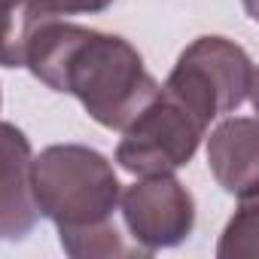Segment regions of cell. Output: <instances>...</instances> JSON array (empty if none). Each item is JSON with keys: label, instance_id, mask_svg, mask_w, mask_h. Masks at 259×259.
Listing matches in <instances>:
<instances>
[{"label": "cell", "instance_id": "cell-7", "mask_svg": "<svg viewBox=\"0 0 259 259\" xmlns=\"http://www.w3.org/2000/svg\"><path fill=\"white\" fill-rule=\"evenodd\" d=\"M256 119L232 116L220 122L207 138V165L217 183L244 198H256L259 189V162H256Z\"/></svg>", "mask_w": 259, "mask_h": 259}, {"label": "cell", "instance_id": "cell-4", "mask_svg": "<svg viewBox=\"0 0 259 259\" xmlns=\"http://www.w3.org/2000/svg\"><path fill=\"white\" fill-rule=\"evenodd\" d=\"M207 125H201L183 104L162 92L122 128V141L116 147V162L122 171L135 177L174 174L189 165Z\"/></svg>", "mask_w": 259, "mask_h": 259}, {"label": "cell", "instance_id": "cell-1", "mask_svg": "<svg viewBox=\"0 0 259 259\" xmlns=\"http://www.w3.org/2000/svg\"><path fill=\"white\" fill-rule=\"evenodd\" d=\"M25 67L52 92L73 95L98 125L116 132L159 95V82L128 40L61 19H43L34 28Z\"/></svg>", "mask_w": 259, "mask_h": 259}, {"label": "cell", "instance_id": "cell-5", "mask_svg": "<svg viewBox=\"0 0 259 259\" xmlns=\"http://www.w3.org/2000/svg\"><path fill=\"white\" fill-rule=\"evenodd\" d=\"M119 210L144 256L183 244L195 229V198L174 174L141 177L119 195Z\"/></svg>", "mask_w": 259, "mask_h": 259}, {"label": "cell", "instance_id": "cell-3", "mask_svg": "<svg viewBox=\"0 0 259 259\" xmlns=\"http://www.w3.org/2000/svg\"><path fill=\"white\" fill-rule=\"evenodd\" d=\"M253 85L256 67L238 43L226 37H198L180 52L162 92L183 104L201 125H210L217 116L247 104Z\"/></svg>", "mask_w": 259, "mask_h": 259}, {"label": "cell", "instance_id": "cell-10", "mask_svg": "<svg viewBox=\"0 0 259 259\" xmlns=\"http://www.w3.org/2000/svg\"><path fill=\"white\" fill-rule=\"evenodd\" d=\"M0 104H4V95H0Z\"/></svg>", "mask_w": 259, "mask_h": 259}, {"label": "cell", "instance_id": "cell-6", "mask_svg": "<svg viewBox=\"0 0 259 259\" xmlns=\"http://www.w3.org/2000/svg\"><path fill=\"white\" fill-rule=\"evenodd\" d=\"M34 150L22 128L0 122V241H22L40 220L31 192Z\"/></svg>", "mask_w": 259, "mask_h": 259}, {"label": "cell", "instance_id": "cell-9", "mask_svg": "<svg viewBox=\"0 0 259 259\" xmlns=\"http://www.w3.org/2000/svg\"><path fill=\"white\" fill-rule=\"evenodd\" d=\"M113 0H31L40 19H64V16H95L104 13Z\"/></svg>", "mask_w": 259, "mask_h": 259}, {"label": "cell", "instance_id": "cell-8", "mask_svg": "<svg viewBox=\"0 0 259 259\" xmlns=\"http://www.w3.org/2000/svg\"><path fill=\"white\" fill-rule=\"evenodd\" d=\"M40 22L31 0H0V67H25L28 40Z\"/></svg>", "mask_w": 259, "mask_h": 259}, {"label": "cell", "instance_id": "cell-2", "mask_svg": "<svg viewBox=\"0 0 259 259\" xmlns=\"http://www.w3.org/2000/svg\"><path fill=\"white\" fill-rule=\"evenodd\" d=\"M31 192L40 217L58 226V238L104 226L119 207L122 183L107 156L82 144L46 147L31 162Z\"/></svg>", "mask_w": 259, "mask_h": 259}]
</instances>
